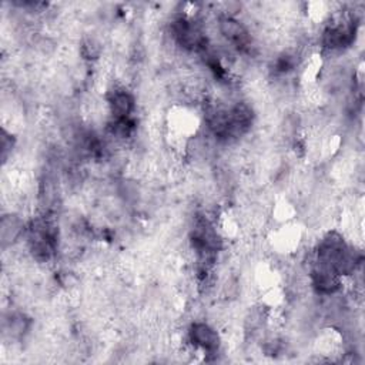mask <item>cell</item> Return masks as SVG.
Listing matches in <instances>:
<instances>
[{
    "instance_id": "cell-6",
    "label": "cell",
    "mask_w": 365,
    "mask_h": 365,
    "mask_svg": "<svg viewBox=\"0 0 365 365\" xmlns=\"http://www.w3.org/2000/svg\"><path fill=\"white\" fill-rule=\"evenodd\" d=\"M81 50H83V56L86 58H96V56L98 54V46L96 41L93 40H87L83 46H81Z\"/></svg>"
},
{
    "instance_id": "cell-4",
    "label": "cell",
    "mask_w": 365,
    "mask_h": 365,
    "mask_svg": "<svg viewBox=\"0 0 365 365\" xmlns=\"http://www.w3.org/2000/svg\"><path fill=\"white\" fill-rule=\"evenodd\" d=\"M107 106H108L111 118H127V117H131L135 107V101L130 91H127L125 88L117 87L108 93Z\"/></svg>"
},
{
    "instance_id": "cell-5",
    "label": "cell",
    "mask_w": 365,
    "mask_h": 365,
    "mask_svg": "<svg viewBox=\"0 0 365 365\" xmlns=\"http://www.w3.org/2000/svg\"><path fill=\"white\" fill-rule=\"evenodd\" d=\"M0 231H1L0 232L1 247L6 248V247L11 245L14 241H17L20 235H24L26 227L20 217H17L14 214H7V215H3V218H1V230Z\"/></svg>"
},
{
    "instance_id": "cell-2",
    "label": "cell",
    "mask_w": 365,
    "mask_h": 365,
    "mask_svg": "<svg viewBox=\"0 0 365 365\" xmlns=\"http://www.w3.org/2000/svg\"><path fill=\"white\" fill-rule=\"evenodd\" d=\"M218 31L238 51H247L251 47V36L242 21L232 14H222L218 19Z\"/></svg>"
},
{
    "instance_id": "cell-1",
    "label": "cell",
    "mask_w": 365,
    "mask_h": 365,
    "mask_svg": "<svg viewBox=\"0 0 365 365\" xmlns=\"http://www.w3.org/2000/svg\"><path fill=\"white\" fill-rule=\"evenodd\" d=\"M170 33L174 43L187 51L204 53L207 50L205 34L194 20L185 16H178L171 21Z\"/></svg>"
},
{
    "instance_id": "cell-3",
    "label": "cell",
    "mask_w": 365,
    "mask_h": 365,
    "mask_svg": "<svg viewBox=\"0 0 365 365\" xmlns=\"http://www.w3.org/2000/svg\"><path fill=\"white\" fill-rule=\"evenodd\" d=\"M188 341L204 354H215L220 348L218 332L207 322H194L188 329Z\"/></svg>"
}]
</instances>
